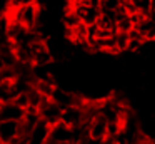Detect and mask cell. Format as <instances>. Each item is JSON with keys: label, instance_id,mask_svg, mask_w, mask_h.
<instances>
[{"label": "cell", "instance_id": "cell-1", "mask_svg": "<svg viewBox=\"0 0 155 144\" xmlns=\"http://www.w3.org/2000/svg\"><path fill=\"white\" fill-rule=\"evenodd\" d=\"M8 19L20 23L28 30H34L40 23V7L37 2H22L14 7Z\"/></svg>", "mask_w": 155, "mask_h": 144}, {"label": "cell", "instance_id": "cell-2", "mask_svg": "<svg viewBox=\"0 0 155 144\" xmlns=\"http://www.w3.org/2000/svg\"><path fill=\"white\" fill-rule=\"evenodd\" d=\"M84 102V100H82ZM80 104H74V106H68L62 109L60 114V122H64L68 127H82L87 124V117H85V111L84 106Z\"/></svg>", "mask_w": 155, "mask_h": 144}, {"label": "cell", "instance_id": "cell-3", "mask_svg": "<svg viewBox=\"0 0 155 144\" xmlns=\"http://www.w3.org/2000/svg\"><path fill=\"white\" fill-rule=\"evenodd\" d=\"M85 132H87L88 139L104 142L108 137V122L100 116V114H95V116L92 117V119H88V122L85 124Z\"/></svg>", "mask_w": 155, "mask_h": 144}, {"label": "cell", "instance_id": "cell-4", "mask_svg": "<svg viewBox=\"0 0 155 144\" xmlns=\"http://www.w3.org/2000/svg\"><path fill=\"white\" fill-rule=\"evenodd\" d=\"M48 141H50V142L74 144L75 142V131L58 121V122H55V124L50 126V131H48Z\"/></svg>", "mask_w": 155, "mask_h": 144}, {"label": "cell", "instance_id": "cell-5", "mask_svg": "<svg viewBox=\"0 0 155 144\" xmlns=\"http://www.w3.org/2000/svg\"><path fill=\"white\" fill-rule=\"evenodd\" d=\"M48 99L52 100V102H55L58 107H68V106H74V104H80V97L75 96L74 92H70V90L64 89V87H58L55 86L54 89H52L50 96H48Z\"/></svg>", "mask_w": 155, "mask_h": 144}, {"label": "cell", "instance_id": "cell-6", "mask_svg": "<svg viewBox=\"0 0 155 144\" xmlns=\"http://www.w3.org/2000/svg\"><path fill=\"white\" fill-rule=\"evenodd\" d=\"M37 114L44 122H47L48 126L58 122L60 121V114H62V107H58L55 102H52L50 99H45L44 102L38 106Z\"/></svg>", "mask_w": 155, "mask_h": 144}, {"label": "cell", "instance_id": "cell-7", "mask_svg": "<svg viewBox=\"0 0 155 144\" xmlns=\"http://www.w3.org/2000/svg\"><path fill=\"white\" fill-rule=\"evenodd\" d=\"M20 134V122L0 121V144H12Z\"/></svg>", "mask_w": 155, "mask_h": 144}, {"label": "cell", "instance_id": "cell-8", "mask_svg": "<svg viewBox=\"0 0 155 144\" xmlns=\"http://www.w3.org/2000/svg\"><path fill=\"white\" fill-rule=\"evenodd\" d=\"M25 114V109L14 102V100H5L0 102V121H17L20 122Z\"/></svg>", "mask_w": 155, "mask_h": 144}, {"label": "cell", "instance_id": "cell-9", "mask_svg": "<svg viewBox=\"0 0 155 144\" xmlns=\"http://www.w3.org/2000/svg\"><path fill=\"white\" fill-rule=\"evenodd\" d=\"M48 131H50V126L47 122H44L42 119L37 121L32 131L27 136V144H47L48 141Z\"/></svg>", "mask_w": 155, "mask_h": 144}, {"label": "cell", "instance_id": "cell-10", "mask_svg": "<svg viewBox=\"0 0 155 144\" xmlns=\"http://www.w3.org/2000/svg\"><path fill=\"white\" fill-rule=\"evenodd\" d=\"M74 12L77 13L78 20H80L84 25H92V23H97L98 17H100V9H94V7H88L85 3L72 7Z\"/></svg>", "mask_w": 155, "mask_h": 144}, {"label": "cell", "instance_id": "cell-11", "mask_svg": "<svg viewBox=\"0 0 155 144\" xmlns=\"http://www.w3.org/2000/svg\"><path fill=\"white\" fill-rule=\"evenodd\" d=\"M124 5V0H100V12H117Z\"/></svg>", "mask_w": 155, "mask_h": 144}, {"label": "cell", "instance_id": "cell-12", "mask_svg": "<svg viewBox=\"0 0 155 144\" xmlns=\"http://www.w3.org/2000/svg\"><path fill=\"white\" fill-rule=\"evenodd\" d=\"M47 144H65V142H50V141H47Z\"/></svg>", "mask_w": 155, "mask_h": 144}]
</instances>
